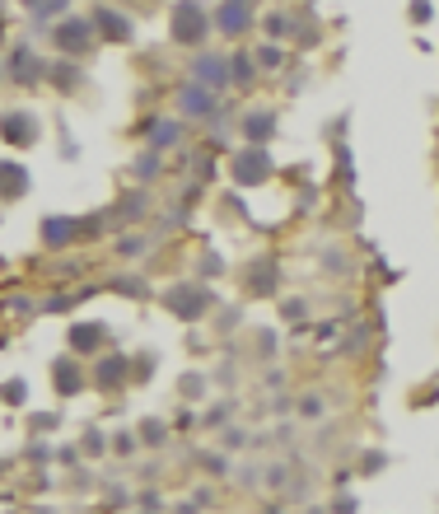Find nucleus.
Segmentation results:
<instances>
[{"mask_svg": "<svg viewBox=\"0 0 439 514\" xmlns=\"http://www.w3.org/2000/svg\"><path fill=\"white\" fill-rule=\"evenodd\" d=\"M173 33H178L182 43H201V33H206V14L196 10V5H178V14H173Z\"/></svg>", "mask_w": 439, "mask_h": 514, "instance_id": "nucleus-1", "label": "nucleus"}, {"mask_svg": "<svg viewBox=\"0 0 439 514\" xmlns=\"http://www.w3.org/2000/svg\"><path fill=\"white\" fill-rule=\"evenodd\" d=\"M5 136H10V141H19V146H28V141H33L38 136V126H33V117H23V112H10V117H5Z\"/></svg>", "mask_w": 439, "mask_h": 514, "instance_id": "nucleus-2", "label": "nucleus"}, {"mask_svg": "<svg viewBox=\"0 0 439 514\" xmlns=\"http://www.w3.org/2000/svg\"><path fill=\"white\" fill-rule=\"evenodd\" d=\"M57 43H61V47H70V52H79V47H89V23H79V19L61 23V28H57Z\"/></svg>", "mask_w": 439, "mask_h": 514, "instance_id": "nucleus-3", "label": "nucleus"}, {"mask_svg": "<svg viewBox=\"0 0 439 514\" xmlns=\"http://www.w3.org/2000/svg\"><path fill=\"white\" fill-rule=\"evenodd\" d=\"M99 28H103L108 38H113V43H122V38L131 33V23H126L122 14H113V10H99Z\"/></svg>", "mask_w": 439, "mask_h": 514, "instance_id": "nucleus-4", "label": "nucleus"}, {"mask_svg": "<svg viewBox=\"0 0 439 514\" xmlns=\"http://www.w3.org/2000/svg\"><path fill=\"white\" fill-rule=\"evenodd\" d=\"M23 182H28V173H23V168H14V164H0V192H5V197L23 192Z\"/></svg>", "mask_w": 439, "mask_h": 514, "instance_id": "nucleus-5", "label": "nucleus"}, {"mask_svg": "<svg viewBox=\"0 0 439 514\" xmlns=\"http://www.w3.org/2000/svg\"><path fill=\"white\" fill-rule=\"evenodd\" d=\"M38 70H43L38 66V56L28 52V47H19V52H14V75L19 80H38Z\"/></svg>", "mask_w": 439, "mask_h": 514, "instance_id": "nucleus-6", "label": "nucleus"}, {"mask_svg": "<svg viewBox=\"0 0 439 514\" xmlns=\"http://www.w3.org/2000/svg\"><path fill=\"white\" fill-rule=\"evenodd\" d=\"M196 70H201L206 84H225V61H215V56H201V61H196Z\"/></svg>", "mask_w": 439, "mask_h": 514, "instance_id": "nucleus-7", "label": "nucleus"}, {"mask_svg": "<svg viewBox=\"0 0 439 514\" xmlns=\"http://www.w3.org/2000/svg\"><path fill=\"white\" fill-rule=\"evenodd\" d=\"M220 23H225V28H243V23H248V14L238 10V0H234V5H225V10H220Z\"/></svg>", "mask_w": 439, "mask_h": 514, "instance_id": "nucleus-8", "label": "nucleus"}, {"mask_svg": "<svg viewBox=\"0 0 439 514\" xmlns=\"http://www.w3.org/2000/svg\"><path fill=\"white\" fill-rule=\"evenodd\" d=\"M182 103H187V112H211V108H206L211 94H201V89H187V94H182Z\"/></svg>", "mask_w": 439, "mask_h": 514, "instance_id": "nucleus-9", "label": "nucleus"}, {"mask_svg": "<svg viewBox=\"0 0 439 514\" xmlns=\"http://www.w3.org/2000/svg\"><path fill=\"white\" fill-rule=\"evenodd\" d=\"M94 341H99V327H89V323H84V327H75V346H79V351H84V346H94Z\"/></svg>", "mask_w": 439, "mask_h": 514, "instance_id": "nucleus-10", "label": "nucleus"}, {"mask_svg": "<svg viewBox=\"0 0 439 514\" xmlns=\"http://www.w3.org/2000/svg\"><path fill=\"white\" fill-rule=\"evenodd\" d=\"M66 234H70V224H61V220H52V224H47V244H61Z\"/></svg>", "mask_w": 439, "mask_h": 514, "instance_id": "nucleus-11", "label": "nucleus"}]
</instances>
